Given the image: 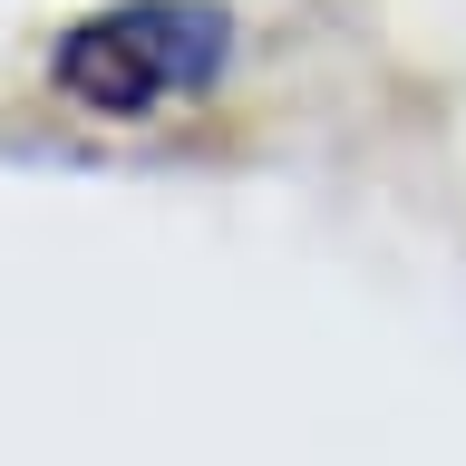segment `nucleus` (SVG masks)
Returning <instances> with one entry per match:
<instances>
[{"label":"nucleus","instance_id":"obj_1","mask_svg":"<svg viewBox=\"0 0 466 466\" xmlns=\"http://www.w3.org/2000/svg\"><path fill=\"white\" fill-rule=\"evenodd\" d=\"M233 58V20L214 0H107L78 29H58L49 87L87 116H156L185 97H214Z\"/></svg>","mask_w":466,"mask_h":466}]
</instances>
